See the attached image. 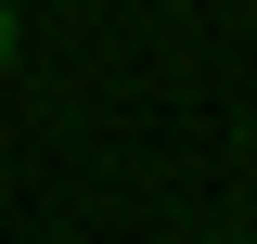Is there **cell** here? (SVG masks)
<instances>
[{
    "mask_svg": "<svg viewBox=\"0 0 257 244\" xmlns=\"http://www.w3.org/2000/svg\"><path fill=\"white\" fill-rule=\"evenodd\" d=\"M13 52H26V26H13V0H0V64H13Z\"/></svg>",
    "mask_w": 257,
    "mask_h": 244,
    "instance_id": "1",
    "label": "cell"
}]
</instances>
